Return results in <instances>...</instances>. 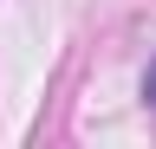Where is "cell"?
<instances>
[{
	"label": "cell",
	"instance_id": "obj_1",
	"mask_svg": "<svg viewBox=\"0 0 156 149\" xmlns=\"http://www.w3.org/2000/svg\"><path fill=\"white\" fill-rule=\"evenodd\" d=\"M143 104H150V110H156V59H150V65H143Z\"/></svg>",
	"mask_w": 156,
	"mask_h": 149
}]
</instances>
